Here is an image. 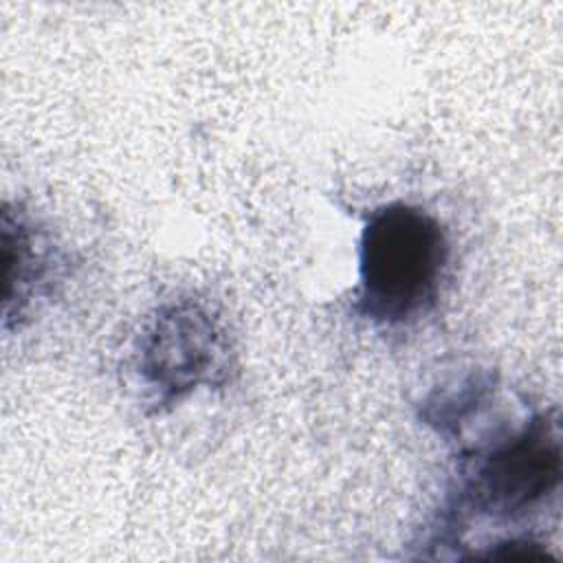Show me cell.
Listing matches in <instances>:
<instances>
[{"label": "cell", "instance_id": "3957f363", "mask_svg": "<svg viewBox=\"0 0 563 563\" xmlns=\"http://www.w3.org/2000/svg\"><path fill=\"white\" fill-rule=\"evenodd\" d=\"M134 354L152 411L172 409L200 387L224 385L233 369L229 330L194 299L158 306L141 328Z\"/></svg>", "mask_w": 563, "mask_h": 563}, {"label": "cell", "instance_id": "6da1fadb", "mask_svg": "<svg viewBox=\"0 0 563 563\" xmlns=\"http://www.w3.org/2000/svg\"><path fill=\"white\" fill-rule=\"evenodd\" d=\"M449 238L427 209L394 200L365 213L358 235V282L352 310L378 328L427 314L449 268Z\"/></svg>", "mask_w": 563, "mask_h": 563}, {"label": "cell", "instance_id": "277c9868", "mask_svg": "<svg viewBox=\"0 0 563 563\" xmlns=\"http://www.w3.org/2000/svg\"><path fill=\"white\" fill-rule=\"evenodd\" d=\"M2 242L7 262V292H4V317L13 310L20 317L24 308L35 299L42 286L55 275V260L51 257L46 238L35 224L18 211L15 216L4 209L2 216Z\"/></svg>", "mask_w": 563, "mask_h": 563}, {"label": "cell", "instance_id": "7a4b0ae2", "mask_svg": "<svg viewBox=\"0 0 563 563\" xmlns=\"http://www.w3.org/2000/svg\"><path fill=\"white\" fill-rule=\"evenodd\" d=\"M561 473L559 418L532 413L515 431L460 453L457 484L433 537L451 539L468 517L521 519L559 490Z\"/></svg>", "mask_w": 563, "mask_h": 563}]
</instances>
